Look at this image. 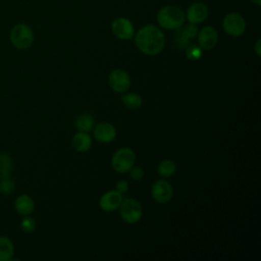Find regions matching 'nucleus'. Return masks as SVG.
<instances>
[{"instance_id":"1","label":"nucleus","mask_w":261,"mask_h":261,"mask_svg":"<svg viewBox=\"0 0 261 261\" xmlns=\"http://www.w3.org/2000/svg\"><path fill=\"white\" fill-rule=\"evenodd\" d=\"M135 43L142 53L147 55H157L165 46V37L158 27L147 24L141 28L136 34Z\"/></svg>"},{"instance_id":"2","label":"nucleus","mask_w":261,"mask_h":261,"mask_svg":"<svg viewBox=\"0 0 261 261\" xmlns=\"http://www.w3.org/2000/svg\"><path fill=\"white\" fill-rule=\"evenodd\" d=\"M157 23L165 30H177L184 25L186 16L181 8L176 5H166L159 9L156 15Z\"/></svg>"},{"instance_id":"3","label":"nucleus","mask_w":261,"mask_h":261,"mask_svg":"<svg viewBox=\"0 0 261 261\" xmlns=\"http://www.w3.org/2000/svg\"><path fill=\"white\" fill-rule=\"evenodd\" d=\"M9 38L16 49L24 50L32 46L34 42V33L29 25L17 23L10 31Z\"/></svg>"},{"instance_id":"4","label":"nucleus","mask_w":261,"mask_h":261,"mask_svg":"<svg viewBox=\"0 0 261 261\" xmlns=\"http://www.w3.org/2000/svg\"><path fill=\"white\" fill-rule=\"evenodd\" d=\"M136 160L135 152L129 148H120L112 156L111 165L119 173L129 171Z\"/></svg>"},{"instance_id":"5","label":"nucleus","mask_w":261,"mask_h":261,"mask_svg":"<svg viewBox=\"0 0 261 261\" xmlns=\"http://www.w3.org/2000/svg\"><path fill=\"white\" fill-rule=\"evenodd\" d=\"M120 216L126 223L134 224L141 220L143 215V209L141 204L132 198L122 200L120 206Z\"/></svg>"},{"instance_id":"6","label":"nucleus","mask_w":261,"mask_h":261,"mask_svg":"<svg viewBox=\"0 0 261 261\" xmlns=\"http://www.w3.org/2000/svg\"><path fill=\"white\" fill-rule=\"evenodd\" d=\"M222 28L227 35L231 37H240L246 31V21L241 14L230 12L223 17Z\"/></svg>"},{"instance_id":"7","label":"nucleus","mask_w":261,"mask_h":261,"mask_svg":"<svg viewBox=\"0 0 261 261\" xmlns=\"http://www.w3.org/2000/svg\"><path fill=\"white\" fill-rule=\"evenodd\" d=\"M108 83L114 92L123 94L130 87V77L125 70L116 68L109 73Z\"/></svg>"},{"instance_id":"8","label":"nucleus","mask_w":261,"mask_h":261,"mask_svg":"<svg viewBox=\"0 0 261 261\" xmlns=\"http://www.w3.org/2000/svg\"><path fill=\"white\" fill-rule=\"evenodd\" d=\"M198 28L194 23L181 25L173 35V42L177 49H186L191 40L197 37Z\"/></svg>"},{"instance_id":"9","label":"nucleus","mask_w":261,"mask_h":261,"mask_svg":"<svg viewBox=\"0 0 261 261\" xmlns=\"http://www.w3.org/2000/svg\"><path fill=\"white\" fill-rule=\"evenodd\" d=\"M111 31L117 39L123 41L130 40L135 35L134 24L126 17L115 18L111 23Z\"/></svg>"},{"instance_id":"10","label":"nucleus","mask_w":261,"mask_h":261,"mask_svg":"<svg viewBox=\"0 0 261 261\" xmlns=\"http://www.w3.org/2000/svg\"><path fill=\"white\" fill-rule=\"evenodd\" d=\"M172 194H173L172 186L168 181L163 179L155 181L151 189L152 198L157 203H161V204L168 202L171 199Z\"/></svg>"},{"instance_id":"11","label":"nucleus","mask_w":261,"mask_h":261,"mask_svg":"<svg viewBox=\"0 0 261 261\" xmlns=\"http://www.w3.org/2000/svg\"><path fill=\"white\" fill-rule=\"evenodd\" d=\"M197 37L199 46L202 50H211L216 46L218 42L217 31L210 25H206L200 32H198Z\"/></svg>"},{"instance_id":"12","label":"nucleus","mask_w":261,"mask_h":261,"mask_svg":"<svg viewBox=\"0 0 261 261\" xmlns=\"http://www.w3.org/2000/svg\"><path fill=\"white\" fill-rule=\"evenodd\" d=\"M185 16L190 23H201L208 16V8L203 2H194L188 7Z\"/></svg>"},{"instance_id":"13","label":"nucleus","mask_w":261,"mask_h":261,"mask_svg":"<svg viewBox=\"0 0 261 261\" xmlns=\"http://www.w3.org/2000/svg\"><path fill=\"white\" fill-rule=\"evenodd\" d=\"M122 194L115 191H109L102 195L100 198L99 205L102 210L106 212H111L119 208L121 202H122Z\"/></svg>"},{"instance_id":"14","label":"nucleus","mask_w":261,"mask_h":261,"mask_svg":"<svg viewBox=\"0 0 261 261\" xmlns=\"http://www.w3.org/2000/svg\"><path fill=\"white\" fill-rule=\"evenodd\" d=\"M94 138L101 143H110L116 137V128L109 122H101L94 127Z\"/></svg>"},{"instance_id":"15","label":"nucleus","mask_w":261,"mask_h":261,"mask_svg":"<svg viewBox=\"0 0 261 261\" xmlns=\"http://www.w3.org/2000/svg\"><path fill=\"white\" fill-rule=\"evenodd\" d=\"M14 208L20 215H30L35 209V202L29 195H20L14 201Z\"/></svg>"},{"instance_id":"16","label":"nucleus","mask_w":261,"mask_h":261,"mask_svg":"<svg viewBox=\"0 0 261 261\" xmlns=\"http://www.w3.org/2000/svg\"><path fill=\"white\" fill-rule=\"evenodd\" d=\"M92 140L85 132H80L74 135L72 139V147L77 152H86L91 148Z\"/></svg>"},{"instance_id":"17","label":"nucleus","mask_w":261,"mask_h":261,"mask_svg":"<svg viewBox=\"0 0 261 261\" xmlns=\"http://www.w3.org/2000/svg\"><path fill=\"white\" fill-rule=\"evenodd\" d=\"M14 254V247L7 237H0V261H9Z\"/></svg>"},{"instance_id":"18","label":"nucleus","mask_w":261,"mask_h":261,"mask_svg":"<svg viewBox=\"0 0 261 261\" xmlns=\"http://www.w3.org/2000/svg\"><path fill=\"white\" fill-rule=\"evenodd\" d=\"M94 125H95V120L93 116L87 113L80 115L75 120V126L80 132L88 133L93 129Z\"/></svg>"},{"instance_id":"19","label":"nucleus","mask_w":261,"mask_h":261,"mask_svg":"<svg viewBox=\"0 0 261 261\" xmlns=\"http://www.w3.org/2000/svg\"><path fill=\"white\" fill-rule=\"evenodd\" d=\"M122 103L128 109H139L142 106V98L138 94L127 93L121 97Z\"/></svg>"},{"instance_id":"20","label":"nucleus","mask_w":261,"mask_h":261,"mask_svg":"<svg viewBox=\"0 0 261 261\" xmlns=\"http://www.w3.org/2000/svg\"><path fill=\"white\" fill-rule=\"evenodd\" d=\"M12 160L6 153L0 152V177H10Z\"/></svg>"},{"instance_id":"21","label":"nucleus","mask_w":261,"mask_h":261,"mask_svg":"<svg viewBox=\"0 0 261 261\" xmlns=\"http://www.w3.org/2000/svg\"><path fill=\"white\" fill-rule=\"evenodd\" d=\"M175 170H176L175 163L173 161H171V160H168V159L161 161L159 163L158 169H157L158 174L160 176H162V177H169V176H171L175 172Z\"/></svg>"},{"instance_id":"22","label":"nucleus","mask_w":261,"mask_h":261,"mask_svg":"<svg viewBox=\"0 0 261 261\" xmlns=\"http://www.w3.org/2000/svg\"><path fill=\"white\" fill-rule=\"evenodd\" d=\"M202 49L198 45H190L186 48V56L190 60H198L202 56Z\"/></svg>"},{"instance_id":"23","label":"nucleus","mask_w":261,"mask_h":261,"mask_svg":"<svg viewBox=\"0 0 261 261\" xmlns=\"http://www.w3.org/2000/svg\"><path fill=\"white\" fill-rule=\"evenodd\" d=\"M15 189V182L10 177H3L0 179V192L2 194L8 195L12 193Z\"/></svg>"},{"instance_id":"24","label":"nucleus","mask_w":261,"mask_h":261,"mask_svg":"<svg viewBox=\"0 0 261 261\" xmlns=\"http://www.w3.org/2000/svg\"><path fill=\"white\" fill-rule=\"evenodd\" d=\"M20 226L25 232H33L36 228V221L32 217H25L22 219Z\"/></svg>"},{"instance_id":"25","label":"nucleus","mask_w":261,"mask_h":261,"mask_svg":"<svg viewBox=\"0 0 261 261\" xmlns=\"http://www.w3.org/2000/svg\"><path fill=\"white\" fill-rule=\"evenodd\" d=\"M129 171H130V177L134 180H140L144 176V170L141 167H132Z\"/></svg>"},{"instance_id":"26","label":"nucleus","mask_w":261,"mask_h":261,"mask_svg":"<svg viewBox=\"0 0 261 261\" xmlns=\"http://www.w3.org/2000/svg\"><path fill=\"white\" fill-rule=\"evenodd\" d=\"M128 190V182L126 180H119L116 184V191L119 192L120 194L126 193Z\"/></svg>"},{"instance_id":"27","label":"nucleus","mask_w":261,"mask_h":261,"mask_svg":"<svg viewBox=\"0 0 261 261\" xmlns=\"http://www.w3.org/2000/svg\"><path fill=\"white\" fill-rule=\"evenodd\" d=\"M260 43H261V41H260V40H257L256 45H255V51H256V54H257L258 56H260Z\"/></svg>"},{"instance_id":"28","label":"nucleus","mask_w":261,"mask_h":261,"mask_svg":"<svg viewBox=\"0 0 261 261\" xmlns=\"http://www.w3.org/2000/svg\"><path fill=\"white\" fill-rule=\"evenodd\" d=\"M252 2H253V3H255V4H256V5H258V6H259V5H261V0H252Z\"/></svg>"},{"instance_id":"29","label":"nucleus","mask_w":261,"mask_h":261,"mask_svg":"<svg viewBox=\"0 0 261 261\" xmlns=\"http://www.w3.org/2000/svg\"><path fill=\"white\" fill-rule=\"evenodd\" d=\"M0 179H1V177H0Z\"/></svg>"}]
</instances>
